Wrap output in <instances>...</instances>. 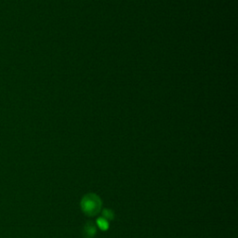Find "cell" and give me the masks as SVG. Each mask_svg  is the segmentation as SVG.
<instances>
[{"instance_id":"2","label":"cell","mask_w":238,"mask_h":238,"mask_svg":"<svg viewBox=\"0 0 238 238\" xmlns=\"http://www.w3.org/2000/svg\"><path fill=\"white\" fill-rule=\"evenodd\" d=\"M96 234V229L94 227V225L91 224V222H88L84 230V235L86 238H91L94 236V235Z\"/></svg>"},{"instance_id":"3","label":"cell","mask_w":238,"mask_h":238,"mask_svg":"<svg viewBox=\"0 0 238 238\" xmlns=\"http://www.w3.org/2000/svg\"><path fill=\"white\" fill-rule=\"evenodd\" d=\"M97 224L98 226L102 229V230H106L108 228V221L106 219L104 218H101L97 221Z\"/></svg>"},{"instance_id":"4","label":"cell","mask_w":238,"mask_h":238,"mask_svg":"<svg viewBox=\"0 0 238 238\" xmlns=\"http://www.w3.org/2000/svg\"><path fill=\"white\" fill-rule=\"evenodd\" d=\"M114 213L111 211V210H109V209H105L104 211H103V218L104 219H113L114 217Z\"/></svg>"},{"instance_id":"1","label":"cell","mask_w":238,"mask_h":238,"mask_svg":"<svg viewBox=\"0 0 238 238\" xmlns=\"http://www.w3.org/2000/svg\"><path fill=\"white\" fill-rule=\"evenodd\" d=\"M102 202L100 198L94 193H88L81 201L82 210L88 216H95L101 210Z\"/></svg>"}]
</instances>
